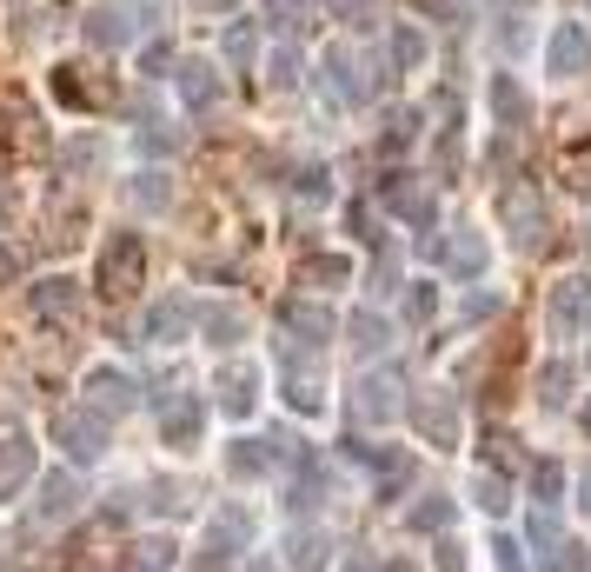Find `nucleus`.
Here are the masks:
<instances>
[{
    "label": "nucleus",
    "instance_id": "nucleus-37",
    "mask_svg": "<svg viewBox=\"0 0 591 572\" xmlns=\"http://www.w3.org/2000/svg\"><path fill=\"white\" fill-rule=\"evenodd\" d=\"M293 80H299V54H293V47H280V54H273V87L286 94Z\"/></svg>",
    "mask_w": 591,
    "mask_h": 572
},
{
    "label": "nucleus",
    "instance_id": "nucleus-10",
    "mask_svg": "<svg viewBox=\"0 0 591 572\" xmlns=\"http://www.w3.org/2000/svg\"><path fill=\"white\" fill-rule=\"evenodd\" d=\"M80 513V479L67 472V466H54L47 479H40V500H34V520L40 526H60V520H73Z\"/></svg>",
    "mask_w": 591,
    "mask_h": 572
},
{
    "label": "nucleus",
    "instance_id": "nucleus-6",
    "mask_svg": "<svg viewBox=\"0 0 591 572\" xmlns=\"http://www.w3.org/2000/svg\"><path fill=\"white\" fill-rule=\"evenodd\" d=\"M552 334H591V273H565L552 287Z\"/></svg>",
    "mask_w": 591,
    "mask_h": 572
},
{
    "label": "nucleus",
    "instance_id": "nucleus-5",
    "mask_svg": "<svg viewBox=\"0 0 591 572\" xmlns=\"http://www.w3.org/2000/svg\"><path fill=\"white\" fill-rule=\"evenodd\" d=\"M498 213H505V226H512V240H519L525 254L545 247V200H539V187H505Z\"/></svg>",
    "mask_w": 591,
    "mask_h": 572
},
{
    "label": "nucleus",
    "instance_id": "nucleus-15",
    "mask_svg": "<svg viewBox=\"0 0 591 572\" xmlns=\"http://www.w3.org/2000/svg\"><path fill=\"white\" fill-rule=\"evenodd\" d=\"M280 326H286V340H293V347H319V340L332 334V313H326V306H312V300H286Z\"/></svg>",
    "mask_w": 591,
    "mask_h": 572
},
{
    "label": "nucleus",
    "instance_id": "nucleus-51",
    "mask_svg": "<svg viewBox=\"0 0 591 572\" xmlns=\"http://www.w3.org/2000/svg\"><path fill=\"white\" fill-rule=\"evenodd\" d=\"M246 572H280V565H273V559H252V565H246Z\"/></svg>",
    "mask_w": 591,
    "mask_h": 572
},
{
    "label": "nucleus",
    "instance_id": "nucleus-11",
    "mask_svg": "<svg viewBox=\"0 0 591 572\" xmlns=\"http://www.w3.org/2000/svg\"><path fill=\"white\" fill-rule=\"evenodd\" d=\"M213 393H220V413L246 420V413H252V393H260V366L226 360V366H220V380H213Z\"/></svg>",
    "mask_w": 591,
    "mask_h": 572
},
{
    "label": "nucleus",
    "instance_id": "nucleus-20",
    "mask_svg": "<svg viewBox=\"0 0 591 572\" xmlns=\"http://www.w3.org/2000/svg\"><path fill=\"white\" fill-rule=\"evenodd\" d=\"M405 180H412V174H392V180H386V200H392L412 226H433V194H426V187H405Z\"/></svg>",
    "mask_w": 591,
    "mask_h": 572
},
{
    "label": "nucleus",
    "instance_id": "nucleus-44",
    "mask_svg": "<svg viewBox=\"0 0 591 572\" xmlns=\"http://www.w3.org/2000/svg\"><path fill=\"white\" fill-rule=\"evenodd\" d=\"M433 565H439V572H465V559H459V546H452V539H439V546H433Z\"/></svg>",
    "mask_w": 591,
    "mask_h": 572
},
{
    "label": "nucleus",
    "instance_id": "nucleus-54",
    "mask_svg": "<svg viewBox=\"0 0 591 572\" xmlns=\"http://www.w3.org/2000/svg\"><path fill=\"white\" fill-rule=\"evenodd\" d=\"M200 572H226V559H206V565H200Z\"/></svg>",
    "mask_w": 591,
    "mask_h": 572
},
{
    "label": "nucleus",
    "instance_id": "nucleus-32",
    "mask_svg": "<svg viewBox=\"0 0 591 572\" xmlns=\"http://www.w3.org/2000/svg\"><path fill=\"white\" fill-rule=\"evenodd\" d=\"M433 313H439V293H433L426 280H412V287H405V319H418V326H426Z\"/></svg>",
    "mask_w": 591,
    "mask_h": 572
},
{
    "label": "nucleus",
    "instance_id": "nucleus-38",
    "mask_svg": "<svg viewBox=\"0 0 591 572\" xmlns=\"http://www.w3.org/2000/svg\"><path fill=\"white\" fill-rule=\"evenodd\" d=\"M174 147H180V133H166L159 120H153V127H140V153H174Z\"/></svg>",
    "mask_w": 591,
    "mask_h": 572
},
{
    "label": "nucleus",
    "instance_id": "nucleus-31",
    "mask_svg": "<svg viewBox=\"0 0 591 572\" xmlns=\"http://www.w3.org/2000/svg\"><path fill=\"white\" fill-rule=\"evenodd\" d=\"M252 47H260V27H252V21H233V34H226V60H233V67H246V60H252Z\"/></svg>",
    "mask_w": 591,
    "mask_h": 572
},
{
    "label": "nucleus",
    "instance_id": "nucleus-28",
    "mask_svg": "<svg viewBox=\"0 0 591 572\" xmlns=\"http://www.w3.org/2000/svg\"><path fill=\"white\" fill-rule=\"evenodd\" d=\"M472 500H478L492 520H498L505 506H512V493H505V479H498V472H478V479H472Z\"/></svg>",
    "mask_w": 591,
    "mask_h": 572
},
{
    "label": "nucleus",
    "instance_id": "nucleus-8",
    "mask_svg": "<svg viewBox=\"0 0 591 572\" xmlns=\"http://www.w3.org/2000/svg\"><path fill=\"white\" fill-rule=\"evenodd\" d=\"M87 406H94L101 420H120V413H133V406H140V386H133L120 366H94V373H87Z\"/></svg>",
    "mask_w": 591,
    "mask_h": 572
},
{
    "label": "nucleus",
    "instance_id": "nucleus-23",
    "mask_svg": "<svg viewBox=\"0 0 591 572\" xmlns=\"http://www.w3.org/2000/svg\"><path fill=\"white\" fill-rule=\"evenodd\" d=\"M446 260H452V273H465V280L485 273V240H478L472 226H459V233H452V247H446Z\"/></svg>",
    "mask_w": 591,
    "mask_h": 572
},
{
    "label": "nucleus",
    "instance_id": "nucleus-40",
    "mask_svg": "<svg viewBox=\"0 0 591 572\" xmlns=\"http://www.w3.org/2000/svg\"><path fill=\"white\" fill-rule=\"evenodd\" d=\"M492 552H498V572H525V565H519V539H505V533H498Z\"/></svg>",
    "mask_w": 591,
    "mask_h": 572
},
{
    "label": "nucleus",
    "instance_id": "nucleus-33",
    "mask_svg": "<svg viewBox=\"0 0 591 572\" xmlns=\"http://www.w3.org/2000/svg\"><path fill=\"white\" fill-rule=\"evenodd\" d=\"M392 60H399L405 73H412L418 60H426V40H418V27H399V34H392Z\"/></svg>",
    "mask_w": 591,
    "mask_h": 572
},
{
    "label": "nucleus",
    "instance_id": "nucleus-39",
    "mask_svg": "<svg viewBox=\"0 0 591 572\" xmlns=\"http://www.w3.org/2000/svg\"><path fill=\"white\" fill-rule=\"evenodd\" d=\"M539 386H545V399L558 406V399H565V386H571V366H545V373H539Z\"/></svg>",
    "mask_w": 591,
    "mask_h": 572
},
{
    "label": "nucleus",
    "instance_id": "nucleus-17",
    "mask_svg": "<svg viewBox=\"0 0 591 572\" xmlns=\"http://www.w3.org/2000/svg\"><path fill=\"white\" fill-rule=\"evenodd\" d=\"M286 399H293V413H326V380H319V366L306 373V366L286 353Z\"/></svg>",
    "mask_w": 591,
    "mask_h": 572
},
{
    "label": "nucleus",
    "instance_id": "nucleus-12",
    "mask_svg": "<svg viewBox=\"0 0 591 572\" xmlns=\"http://www.w3.org/2000/svg\"><path fill=\"white\" fill-rule=\"evenodd\" d=\"M412 420H418V433H426L433 446H459V406H452V393H418Z\"/></svg>",
    "mask_w": 591,
    "mask_h": 572
},
{
    "label": "nucleus",
    "instance_id": "nucleus-45",
    "mask_svg": "<svg viewBox=\"0 0 591 572\" xmlns=\"http://www.w3.org/2000/svg\"><path fill=\"white\" fill-rule=\"evenodd\" d=\"M140 60H146V73H159V67H174V47H166V40H153Z\"/></svg>",
    "mask_w": 591,
    "mask_h": 572
},
{
    "label": "nucleus",
    "instance_id": "nucleus-13",
    "mask_svg": "<svg viewBox=\"0 0 591 572\" xmlns=\"http://www.w3.org/2000/svg\"><path fill=\"white\" fill-rule=\"evenodd\" d=\"M552 73H558V80H578V73H591V34H584L578 21H565V27L552 34Z\"/></svg>",
    "mask_w": 591,
    "mask_h": 572
},
{
    "label": "nucleus",
    "instance_id": "nucleus-21",
    "mask_svg": "<svg viewBox=\"0 0 591 572\" xmlns=\"http://www.w3.org/2000/svg\"><path fill=\"white\" fill-rule=\"evenodd\" d=\"M386 347H392V326L379 313H353V353L359 360H386Z\"/></svg>",
    "mask_w": 591,
    "mask_h": 572
},
{
    "label": "nucleus",
    "instance_id": "nucleus-42",
    "mask_svg": "<svg viewBox=\"0 0 591 572\" xmlns=\"http://www.w3.org/2000/svg\"><path fill=\"white\" fill-rule=\"evenodd\" d=\"M353 233H359V240H366V247H379V220H373V213H366V200H359V207H353Z\"/></svg>",
    "mask_w": 591,
    "mask_h": 572
},
{
    "label": "nucleus",
    "instance_id": "nucleus-9",
    "mask_svg": "<svg viewBox=\"0 0 591 572\" xmlns=\"http://www.w3.org/2000/svg\"><path fill=\"white\" fill-rule=\"evenodd\" d=\"M206 427V393H174L159 406V433L166 446H193V433Z\"/></svg>",
    "mask_w": 591,
    "mask_h": 572
},
{
    "label": "nucleus",
    "instance_id": "nucleus-43",
    "mask_svg": "<svg viewBox=\"0 0 591 572\" xmlns=\"http://www.w3.org/2000/svg\"><path fill=\"white\" fill-rule=\"evenodd\" d=\"M267 8H273V21H280V27H293V21L312 8V0H267Z\"/></svg>",
    "mask_w": 591,
    "mask_h": 572
},
{
    "label": "nucleus",
    "instance_id": "nucleus-35",
    "mask_svg": "<svg viewBox=\"0 0 591 572\" xmlns=\"http://www.w3.org/2000/svg\"><path fill=\"white\" fill-rule=\"evenodd\" d=\"M326 180H332L326 167H306V174H299V200H312V207H326V200H332V187H326Z\"/></svg>",
    "mask_w": 591,
    "mask_h": 572
},
{
    "label": "nucleus",
    "instance_id": "nucleus-19",
    "mask_svg": "<svg viewBox=\"0 0 591 572\" xmlns=\"http://www.w3.org/2000/svg\"><path fill=\"white\" fill-rule=\"evenodd\" d=\"M492 114H498V127H525L532 120V101H525V87L512 73H492Z\"/></svg>",
    "mask_w": 591,
    "mask_h": 572
},
{
    "label": "nucleus",
    "instance_id": "nucleus-34",
    "mask_svg": "<svg viewBox=\"0 0 591 572\" xmlns=\"http://www.w3.org/2000/svg\"><path fill=\"white\" fill-rule=\"evenodd\" d=\"M166 200H174L166 174H140V180H133V207H166Z\"/></svg>",
    "mask_w": 591,
    "mask_h": 572
},
{
    "label": "nucleus",
    "instance_id": "nucleus-52",
    "mask_svg": "<svg viewBox=\"0 0 591 572\" xmlns=\"http://www.w3.org/2000/svg\"><path fill=\"white\" fill-rule=\"evenodd\" d=\"M578 427H584V433H591V399H584V406H578Z\"/></svg>",
    "mask_w": 591,
    "mask_h": 572
},
{
    "label": "nucleus",
    "instance_id": "nucleus-14",
    "mask_svg": "<svg viewBox=\"0 0 591 572\" xmlns=\"http://www.w3.org/2000/svg\"><path fill=\"white\" fill-rule=\"evenodd\" d=\"M187 326H193V300H159V306H146V340L153 347H174V340H187Z\"/></svg>",
    "mask_w": 591,
    "mask_h": 572
},
{
    "label": "nucleus",
    "instance_id": "nucleus-27",
    "mask_svg": "<svg viewBox=\"0 0 591 572\" xmlns=\"http://www.w3.org/2000/svg\"><path fill=\"white\" fill-rule=\"evenodd\" d=\"M133 565H140V572H166V565H174V539H166V533L140 539V546H133Z\"/></svg>",
    "mask_w": 591,
    "mask_h": 572
},
{
    "label": "nucleus",
    "instance_id": "nucleus-2",
    "mask_svg": "<svg viewBox=\"0 0 591 572\" xmlns=\"http://www.w3.org/2000/svg\"><path fill=\"white\" fill-rule=\"evenodd\" d=\"M153 21H159V8H153V0H101V8L87 14V40H94L101 54H114V47L140 40Z\"/></svg>",
    "mask_w": 591,
    "mask_h": 572
},
{
    "label": "nucleus",
    "instance_id": "nucleus-30",
    "mask_svg": "<svg viewBox=\"0 0 591 572\" xmlns=\"http://www.w3.org/2000/svg\"><path fill=\"white\" fill-rule=\"evenodd\" d=\"M545 572H591V559H584V546H571V539H558L545 559H539Z\"/></svg>",
    "mask_w": 591,
    "mask_h": 572
},
{
    "label": "nucleus",
    "instance_id": "nucleus-26",
    "mask_svg": "<svg viewBox=\"0 0 591 572\" xmlns=\"http://www.w3.org/2000/svg\"><path fill=\"white\" fill-rule=\"evenodd\" d=\"M200 326H206V340H213V347H233V340L246 334V319H239L233 306H206V313H200Z\"/></svg>",
    "mask_w": 591,
    "mask_h": 572
},
{
    "label": "nucleus",
    "instance_id": "nucleus-3",
    "mask_svg": "<svg viewBox=\"0 0 591 572\" xmlns=\"http://www.w3.org/2000/svg\"><path fill=\"white\" fill-rule=\"evenodd\" d=\"M54 440L67 446V459H101L107 453V420L94 413V406H67V413H54Z\"/></svg>",
    "mask_w": 591,
    "mask_h": 572
},
{
    "label": "nucleus",
    "instance_id": "nucleus-25",
    "mask_svg": "<svg viewBox=\"0 0 591 572\" xmlns=\"http://www.w3.org/2000/svg\"><path fill=\"white\" fill-rule=\"evenodd\" d=\"M532 500L558 513V500H565V466H558V459H539V466H532Z\"/></svg>",
    "mask_w": 591,
    "mask_h": 572
},
{
    "label": "nucleus",
    "instance_id": "nucleus-4",
    "mask_svg": "<svg viewBox=\"0 0 591 572\" xmlns=\"http://www.w3.org/2000/svg\"><path fill=\"white\" fill-rule=\"evenodd\" d=\"M27 479H34V440H27L21 420L0 413V500H14Z\"/></svg>",
    "mask_w": 591,
    "mask_h": 572
},
{
    "label": "nucleus",
    "instance_id": "nucleus-7",
    "mask_svg": "<svg viewBox=\"0 0 591 572\" xmlns=\"http://www.w3.org/2000/svg\"><path fill=\"white\" fill-rule=\"evenodd\" d=\"M353 413H359V427H386V420L399 413V373H392V366H379V373H359Z\"/></svg>",
    "mask_w": 591,
    "mask_h": 572
},
{
    "label": "nucleus",
    "instance_id": "nucleus-53",
    "mask_svg": "<svg viewBox=\"0 0 591 572\" xmlns=\"http://www.w3.org/2000/svg\"><path fill=\"white\" fill-rule=\"evenodd\" d=\"M386 572H418V565H412V559H392V565H386Z\"/></svg>",
    "mask_w": 591,
    "mask_h": 572
},
{
    "label": "nucleus",
    "instance_id": "nucleus-24",
    "mask_svg": "<svg viewBox=\"0 0 591 572\" xmlns=\"http://www.w3.org/2000/svg\"><path fill=\"white\" fill-rule=\"evenodd\" d=\"M326 533H293V546H286V565L293 572H326Z\"/></svg>",
    "mask_w": 591,
    "mask_h": 572
},
{
    "label": "nucleus",
    "instance_id": "nucleus-36",
    "mask_svg": "<svg viewBox=\"0 0 591 572\" xmlns=\"http://www.w3.org/2000/svg\"><path fill=\"white\" fill-rule=\"evenodd\" d=\"M346 273H353V267H346V260H340V254H319V260H312V267H306V280H326V287H340V280H346Z\"/></svg>",
    "mask_w": 591,
    "mask_h": 572
},
{
    "label": "nucleus",
    "instance_id": "nucleus-18",
    "mask_svg": "<svg viewBox=\"0 0 591 572\" xmlns=\"http://www.w3.org/2000/svg\"><path fill=\"white\" fill-rule=\"evenodd\" d=\"M319 67H326V94L340 101V107H359V101H366V94H359V80H353V54H346V47H326Z\"/></svg>",
    "mask_w": 591,
    "mask_h": 572
},
{
    "label": "nucleus",
    "instance_id": "nucleus-46",
    "mask_svg": "<svg viewBox=\"0 0 591 572\" xmlns=\"http://www.w3.org/2000/svg\"><path fill=\"white\" fill-rule=\"evenodd\" d=\"M498 313V300L492 293H478V300H465V319H492Z\"/></svg>",
    "mask_w": 591,
    "mask_h": 572
},
{
    "label": "nucleus",
    "instance_id": "nucleus-47",
    "mask_svg": "<svg viewBox=\"0 0 591 572\" xmlns=\"http://www.w3.org/2000/svg\"><path fill=\"white\" fill-rule=\"evenodd\" d=\"M8 280H21V254H14V247H0V287H8Z\"/></svg>",
    "mask_w": 591,
    "mask_h": 572
},
{
    "label": "nucleus",
    "instance_id": "nucleus-1",
    "mask_svg": "<svg viewBox=\"0 0 591 572\" xmlns=\"http://www.w3.org/2000/svg\"><path fill=\"white\" fill-rule=\"evenodd\" d=\"M94 280H101L107 300H133L146 287V240L140 233H114L101 247V260H94Z\"/></svg>",
    "mask_w": 591,
    "mask_h": 572
},
{
    "label": "nucleus",
    "instance_id": "nucleus-50",
    "mask_svg": "<svg viewBox=\"0 0 591 572\" xmlns=\"http://www.w3.org/2000/svg\"><path fill=\"white\" fill-rule=\"evenodd\" d=\"M412 8H426V14H439V21H446V14H452V0H412Z\"/></svg>",
    "mask_w": 591,
    "mask_h": 572
},
{
    "label": "nucleus",
    "instance_id": "nucleus-49",
    "mask_svg": "<svg viewBox=\"0 0 591 572\" xmlns=\"http://www.w3.org/2000/svg\"><path fill=\"white\" fill-rule=\"evenodd\" d=\"M578 506H584V513H591V466H584V472H578Z\"/></svg>",
    "mask_w": 591,
    "mask_h": 572
},
{
    "label": "nucleus",
    "instance_id": "nucleus-29",
    "mask_svg": "<svg viewBox=\"0 0 591 572\" xmlns=\"http://www.w3.org/2000/svg\"><path fill=\"white\" fill-rule=\"evenodd\" d=\"M452 526V500H426V506H412V533H446Z\"/></svg>",
    "mask_w": 591,
    "mask_h": 572
},
{
    "label": "nucleus",
    "instance_id": "nucleus-16",
    "mask_svg": "<svg viewBox=\"0 0 591 572\" xmlns=\"http://www.w3.org/2000/svg\"><path fill=\"white\" fill-rule=\"evenodd\" d=\"M180 101H187L193 114L220 107V67H213V60H180Z\"/></svg>",
    "mask_w": 591,
    "mask_h": 572
},
{
    "label": "nucleus",
    "instance_id": "nucleus-41",
    "mask_svg": "<svg viewBox=\"0 0 591 572\" xmlns=\"http://www.w3.org/2000/svg\"><path fill=\"white\" fill-rule=\"evenodd\" d=\"M94 160H101V140H73L67 147V167H94Z\"/></svg>",
    "mask_w": 591,
    "mask_h": 572
},
{
    "label": "nucleus",
    "instance_id": "nucleus-22",
    "mask_svg": "<svg viewBox=\"0 0 591 572\" xmlns=\"http://www.w3.org/2000/svg\"><path fill=\"white\" fill-rule=\"evenodd\" d=\"M73 300H80V293H73V280H60V273L34 287V313H40V319H67V313H73Z\"/></svg>",
    "mask_w": 591,
    "mask_h": 572
},
{
    "label": "nucleus",
    "instance_id": "nucleus-48",
    "mask_svg": "<svg viewBox=\"0 0 591 572\" xmlns=\"http://www.w3.org/2000/svg\"><path fill=\"white\" fill-rule=\"evenodd\" d=\"M193 8H200V14H233L239 0H193Z\"/></svg>",
    "mask_w": 591,
    "mask_h": 572
}]
</instances>
